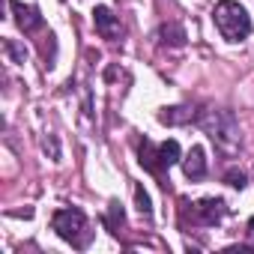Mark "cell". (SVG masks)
<instances>
[{"label": "cell", "instance_id": "cell-1", "mask_svg": "<svg viewBox=\"0 0 254 254\" xmlns=\"http://www.w3.org/2000/svg\"><path fill=\"white\" fill-rule=\"evenodd\" d=\"M197 123L200 129L224 150V153H233L239 147V126H236V117L224 108H206L197 114Z\"/></svg>", "mask_w": 254, "mask_h": 254}, {"label": "cell", "instance_id": "cell-2", "mask_svg": "<svg viewBox=\"0 0 254 254\" xmlns=\"http://www.w3.org/2000/svg\"><path fill=\"white\" fill-rule=\"evenodd\" d=\"M212 21L221 33V39L227 42H242L251 36V15L236 3V0H221V3H215L212 9Z\"/></svg>", "mask_w": 254, "mask_h": 254}, {"label": "cell", "instance_id": "cell-3", "mask_svg": "<svg viewBox=\"0 0 254 254\" xmlns=\"http://www.w3.org/2000/svg\"><path fill=\"white\" fill-rule=\"evenodd\" d=\"M51 227L57 230L60 239L72 242V248H87L90 239H93V230H90V221L81 209H57L51 215Z\"/></svg>", "mask_w": 254, "mask_h": 254}, {"label": "cell", "instance_id": "cell-4", "mask_svg": "<svg viewBox=\"0 0 254 254\" xmlns=\"http://www.w3.org/2000/svg\"><path fill=\"white\" fill-rule=\"evenodd\" d=\"M224 215H227V203H224L221 197H203V200H197L194 209H191V218H194L197 224H218Z\"/></svg>", "mask_w": 254, "mask_h": 254}, {"label": "cell", "instance_id": "cell-5", "mask_svg": "<svg viewBox=\"0 0 254 254\" xmlns=\"http://www.w3.org/2000/svg\"><path fill=\"white\" fill-rule=\"evenodd\" d=\"M93 24H96V33L102 39H120L123 27H120V18L108 9V6H96L93 9Z\"/></svg>", "mask_w": 254, "mask_h": 254}, {"label": "cell", "instance_id": "cell-6", "mask_svg": "<svg viewBox=\"0 0 254 254\" xmlns=\"http://www.w3.org/2000/svg\"><path fill=\"white\" fill-rule=\"evenodd\" d=\"M9 6H12L15 24H18L24 33H33V30H39V27H42V15H39V9H36V6H24V3H18V0H9Z\"/></svg>", "mask_w": 254, "mask_h": 254}, {"label": "cell", "instance_id": "cell-7", "mask_svg": "<svg viewBox=\"0 0 254 254\" xmlns=\"http://www.w3.org/2000/svg\"><path fill=\"white\" fill-rule=\"evenodd\" d=\"M183 171H186V177L191 183L206 177V153H203V147H191L189 150V156L183 159Z\"/></svg>", "mask_w": 254, "mask_h": 254}, {"label": "cell", "instance_id": "cell-8", "mask_svg": "<svg viewBox=\"0 0 254 254\" xmlns=\"http://www.w3.org/2000/svg\"><path fill=\"white\" fill-rule=\"evenodd\" d=\"M197 120V111L189 108V105H180V108H165L159 114V123L165 126H183V123H194Z\"/></svg>", "mask_w": 254, "mask_h": 254}, {"label": "cell", "instance_id": "cell-9", "mask_svg": "<svg viewBox=\"0 0 254 254\" xmlns=\"http://www.w3.org/2000/svg\"><path fill=\"white\" fill-rule=\"evenodd\" d=\"M180 156H183V150H180V144H177L174 138L165 141V144H159V162H162V171H171L177 162H183Z\"/></svg>", "mask_w": 254, "mask_h": 254}, {"label": "cell", "instance_id": "cell-10", "mask_svg": "<svg viewBox=\"0 0 254 254\" xmlns=\"http://www.w3.org/2000/svg\"><path fill=\"white\" fill-rule=\"evenodd\" d=\"M141 165L147 171H153V174H162V162H159V147L156 144H150V141L141 144Z\"/></svg>", "mask_w": 254, "mask_h": 254}, {"label": "cell", "instance_id": "cell-11", "mask_svg": "<svg viewBox=\"0 0 254 254\" xmlns=\"http://www.w3.org/2000/svg\"><path fill=\"white\" fill-rule=\"evenodd\" d=\"M159 36L165 39V42H171V45H186V30L180 27V24H165L162 30H159Z\"/></svg>", "mask_w": 254, "mask_h": 254}, {"label": "cell", "instance_id": "cell-12", "mask_svg": "<svg viewBox=\"0 0 254 254\" xmlns=\"http://www.w3.org/2000/svg\"><path fill=\"white\" fill-rule=\"evenodd\" d=\"M224 183H227V186H233V189H239V191H242V189H245V186H248V177H245V174H242V171H236V168H230V171H227V174H224Z\"/></svg>", "mask_w": 254, "mask_h": 254}, {"label": "cell", "instance_id": "cell-13", "mask_svg": "<svg viewBox=\"0 0 254 254\" xmlns=\"http://www.w3.org/2000/svg\"><path fill=\"white\" fill-rule=\"evenodd\" d=\"M135 200H138V209H141L144 215H153V200H150V194L144 191V186H135Z\"/></svg>", "mask_w": 254, "mask_h": 254}, {"label": "cell", "instance_id": "cell-14", "mask_svg": "<svg viewBox=\"0 0 254 254\" xmlns=\"http://www.w3.org/2000/svg\"><path fill=\"white\" fill-rule=\"evenodd\" d=\"M3 48H6V54H9L15 63H24V57H27V48H21L15 39H6V42H3Z\"/></svg>", "mask_w": 254, "mask_h": 254}, {"label": "cell", "instance_id": "cell-15", "mask_svg": "<svg viewBox=\"0 0 254 254\" xmlns=\"http://www.w3.org/2000/svg\"><path fill=\"white\" fill-rule=\"evenodd\" d=\"M117 224H123V209H120L117 200H111V206H108V227H117Z\"/></svg>", "mask_w": 254, "mask_h": 254}, {"label": "cell", "instance_id": "cell-16", "mask_svg": "<svg viewBox=\"0 0 254 254\" xmlns=\"http://www.w3.org/2000/svg\"><path fill=\"white\" fill-rule=\"evenodd\" d=\"M248 233L254 236V218H248Z\"/></svg>", "mask_w": 254, "mask_h": 254}]
</instances>
